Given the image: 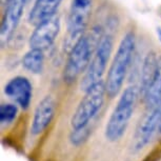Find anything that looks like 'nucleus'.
Masks as SVG:
<instances>
[{"instance_id": "nucleus-7", "label": "nucleus", "mask_w": 161, "mask_h": 161, "mask_svg": "<svg viewBox=\"0 0 161 161\" xmlns=\"http://www.w3.org/2000/svg\"><path fill=\"white\" fill-rule=\"evenodd\" d=\"M30 0H8L5 3V10L1 21V45L2 47L10 41L14 32L16 31L24 8Z\"/></svg>"}, {"instance_id": "nucleus-8", "label": "nucleus", "mask_w": 161, "mask_h": 161, "mask_svg": "<svg viewBox=\"0 0 161 161\" xmlns=\"http://www.w3.org/2000/svg\"><path fill=\"white\" fill-rule=\"evenodd\" d=\"M60 32V20L56 15L52 18L42 21L36 25V29L30 37V47L31 48L47 50L54 43Z\"/></svg>"}, {"instance_id": "nucleus-12", "label": "nucleus", "mask_w": 161, "mask_h": 161, "mask_svg": "<svg viewBox=\"0 0 161 161\" xmlns=\"http://www.w3.org/2000/svg\"><path fill=\"white\" fill-rule=\"evenodd\" d=\"M143 99L148 110L161 104V55L158 56L156 72L150 86L144 94Z\"/></svg>"}, {"instance_id": "nucleus-9", "label": "nucleus", "mask_w": 161, "mask_h": 161, "mask_svg": "<svg viewBox=\"0 0 161 161\" xmlns=\"http://www.w3.org/2000/svg\"><path fill=\"white\" fill-rule=\"evenodd\" d=\"M56 113V101L53 96L47 95L37 104L33 116L31 134L38 136L43 133L52 123Z\"/></svg>"}, {"instance_id": "nucleus-19", "label": "nucleus", "mask_w": 161, "mask_h": 161, "mask_svg": "<svg viewBox=\"0 0 161 161\" xmlns=\"http://www.w3.org/2000/svg\"><path fill=\"white\" fill-rule=\"evenodd\" d=\"M157 36H158V39H159L161 42V28L157 29Z\"/></svg>"}, {"instance_id": "nucleus-2", "label": "nucleus", "mask_w": 161, "mask_h": 161, "mask_svg": "<svg viewBox=\"0 0 161 161\" xmlns=\"http://www.w3.org/2000/svg\"><path fill=\"white\" fill-rule=\"evenodd\" d=\"M135 35L129 32L123 36L118 45L105 80L106 96L108 98H115L122 89L135 52Z\"/></svg>"}, {"instance_id": "nucleus-16", "label": "nucleus", "mask_w": 161, "mask_h": 161, "mask_svg": "<svg viewBox=\"0 0 161 161\" xmlns=\"http://www.w3.org/2000/svg\"><path fill=\"white\" fill-rule=\"evenodd\" d=\"M18 115V106L12 103H2L0 105V122L2 125L11 124Z\"/></svg>"}, {"instance_id": "nucleus-17", "label": "nucleus", "mask_w": 161, "mask_h": 161, "mask_svg": "<svg viewBox=\"0 0 161 161\" xmlns=\"http://www.w3.org/2000/svg\"><path fill=\"white\" fill-rule=\"evenodd\" d=\"M161 159V144L154 147L142 161H159Z\"/></svg>"}, {"instance_id": "nucleus-10", "label": "nucleus", "mask_w": 161, "mask_h": 161, "mask_svg": "<svg viewBox=\"0 0 161 161\" xmlns=\"http://www.w3.org/2000/svg\"><path fill=\"white\" fill-rule=\"evenodd\" d=\"M3 92L8 98L14 100L22 110H28L30 108L33 97V86L26 77L16 76L12 78L5 84Z\"/></svg>"}, {"instance_id": "nucleus-14", "label": "nucleus", "mask_w": 161, "mask_h": 161, "mask_svg": "<svg viewBox=\"0 0 161 161\" xmlns=\"http://www.w3.org/2000/svg\"><path fill=\"white\" fill-rule=\"evenodd\" d=\"M44 55L39 48H31L22 58L23 68L33 74H40L43 69Z\"/></svg>"}, {"instance_id": "nucleus-5", "label": "nucleus", "mask_w": 161, "mask_h": 161, "mask_svg": "<svg viewBox=\"0 0 161 161\" xmlns=\"http://www.w3.org/2000/svg\"><path fill=\"white\" fill-rule=\"evenodd\" d=\"M114 39L111 34L102 35L97 48L94 54L92 61L89 68L83 74V77L80 81V90L86 92L95 83L102 80V77L105 73L106 65L110 60V57L113 52Z\"/></svg>"}, {"instance_id": "nucleus-1", "label": "nucleus", "mask_w": 161, "mask_h": 161, "mask_svg": "<svg viewBox=\"0 0 161 161\" xmlns=\"http://www.w3.org/2000/svg\"><path fill=\"white\" fill-rule=\"evenodd\" d=\"M101 37L100 29L94 28L91 33L84 34L71 48L62 74L65 83L75 82L79 76L86 73Z\"/></svg>"}, {"instance_id": "nucleus-3", "label": "nucleus", "mask_w": 161, "mask_h": 161, "mask_svg": "<svg viewBox=\"0 0 161 161\" xmlns=\"http://www.w3.org/2000/svg\"><path fill=\"white\" fill-rule=\"evenodd\" d=\"M139 95L140 93L137 86H130L122 92L105 125L104 136L108 141L116 142L125 134Z\"/></svg>"}, {"instance_id": "nucleus-15", "label": "nucleus", "mask_w": 161, "mask_h": 161, "mask_svg": "<svg viewBox=\"0 0 161 161\" xmlns=\"http://www.w3.org/2000/svg\"><path fill=\"white\" fill-rule=\"evenodd\" d=\"M91 134H92V129L90 127V125L81 127V129H73L69 136V142H71L73 147H78L86 143Z\"/></svg>"}, {"instance_id": "nucleus-13", "label": "nucleus", "mask_w": 161, "mask_h": 161, "mask_svg": "<svg viewBox=\"0 0 161 161\" xmlns=\"http://www.w3.org/2000/svg\"><path fill=\"white\" fill-rule=\"evenodd\" d=\"M158 56L155 52H150L147 54L142 63L141 73H140V84H139V93L140 96L143 97L145 92L147 91L148 86L152 82L157 69Z\"/></svg>"}, {"instance_id": "nucleus-18", "label": "nucleus", "mask_w": 161, "mask_h": 161, "mask_svg": "<svg viewBox=\"0 0 161 161\" xmlns=\"http://www.w3.org/2000/svg\"><path fill=\"white\" fill-rule=\"evenodd\" d=\"M93 0H73L72 5L80 8H91Z\"/></svg>"}, {"instance_id": "nucleus-4", "label": "nucleus", "mask_w": 161, "mask_h": 161, "mask_svg": "<svg viewBox=\"0 0 161 161\" xmlns=\"http://www.w3.org/2000/svg\"><path fill=\"white\" fill-rule=\"evenodd\" d=\"M106 96L105 82L103 80L95 83L84 92V96L71 118L72 129H81L90 125V122L101 110Z\"/></svg>"}, {"instance_id": "nucleus-11", "label": "nucleus", "mask_w": 161, "mask_h": 161, "mask_svg": "<svg viewBox=\"0 0 161 161\" xmlns=\"http://www.w3.org/2000/svg\"><path fill=\"white\" fill-rule=\"evenodd\" d=\"M61 2L62 0H35L29 14V22L36 26L42 21L55 16Z\"/></svg>"}, {"instance_id": "nucleus-6", "label": "nucleus", "mask_w": 161, "mask_h": 161, "mask_svg": "<svg viewBox=\"0 0 161 161\" xmlns=\"http://www.w3.org/2000/svg\"><path fill=\"white\" fill-rule=\"evenodd\" d=\"M161 119V104L154 108L148 110L140 120L136 132L134 134L130 151L134 154L139 153L141 150L150 143L154 134L159 129V123Z\"/></svg>"}]
</instances>
